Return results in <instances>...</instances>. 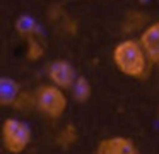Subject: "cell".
Returning a JSON list of instances; mask_svg holds the SVG:
<instances>
[{
    "instance_id": "cell-1",
    "label": "cell",
    "mask_w": 159,
    "mask_h": 154,
    "mask_svg": "<svg viewBox=\"0 0 159 154\" xmlns=\"http://www.w3.org/2000/svg\"><path fill=\"white\" fill-rule=\"evenodd\" d=\"M111 60L120 74L130 79H144L151 67L139 38H123L118 41L111 51Z\"/></svg>"
},
{
    "instance_id": "cell-2",
    "label": "cell",
    "mask_w": 159,
    "mask_h": 154,
    "mask_svg": "<svg viewBox=\"0 0 159 154\" xmlns=\"http://www.w3.org/2000/svg\"><path fill=\"white\" fill-rule=\"evenodd\" d=\"M36 110L41 115H45L50 120H58L65 115L69 98L65 94V89L58 86L46 82L36 87Z\"/></svg>"
},
{
    "instance_id": "cell-3",
    "label": "cell",
    "mask_w": 159,
    "mask_h": 154,
    "mask_svg": "<svg viewBox=\"0 0 159 154\" xmlns=\"http://www.w3.org/2000/svg\"><path fill=\"white\" fill-rule=\"evenodd\" d=\"M33 140V130L24 120L9 116L2 123V144L9 154H22Z\"/></svg>"
},
{
    "instance_id": "cell-4",
    "label": "cell",
    "mask_w": 159,
    "mask_h": 154,
    "mask_svg": "<svg viewBox=\"0 0 159 154\" xmlns=\"http://www.w3.org/2000/svg\"><path fill=\"white\" fill-rule=\"evenodd\" d=\"M46 75H48V82L65 89V91L67 89H72L74 82L79 77L75 68H74V65L69 60H63V58L53 60L48 65V68H46Z\"/></svg>"
},
{
    "instance_id": "cell-5",
    "label": "cell",
    "mask_w": 159,
    "mask_h": 154,
    "mask_svg": "<svg viewBox=\"0 0 159 154\" xmlns=\"http://www.w3.org/2000/svg\"><path fill=\"white\" fill-rule=\"evenodd\" d=\"M94 152L96 154H140L137 144L130 137H125V135H111L99 140Z\"/></svg>"
},
{
    "instance_id": "cell-6",
    "label": "cell",
    "mask_w": 159,
    "mask_h": 154,
    "mask_svg": "<svg viewBox=\"0 0 159 154\" xmlns=\"http://www.w3.org/2000/svg\"><path fill=\"white\" fill-rule=\"evenodd\" d=\"M142 48L152 67H159V21L149 22L139 34Z\"/></svg>"
},
{
    "instance_id": "cell-7",
    "label": "cell",
    "mask_w": 159,
    "mask_h": 154,
    "mask_svg": "<svg viewBox=\"0 0 159 154\" xmlns=\"http://www.w3.org/2000/svg\"><path fill=\"white\" fill-rule=\"evenodd\" d=\"M22 89L19 87L17 81L12 77L0 79V105L2 106H14Z\"/></svg>"
},
{
    "instance_id": "cell-8",
    "label": "cell",
    "mask_w": 159,
    "mask_h": 154,
    "mask_svg": "<svg viewBox=\"0 0 159 154\" xmlns=\"http://www.w3.org/2000/svg\"><path fill=\"white\" fill-rule=\"evenodd\" d=\"M77 139H79V130H77V127L74 123H67L65 127H62L58 130L55 140H57V146L58 147L69 149V147H72L77 142Z\"/></svg>"
},
{
    "instance_id": "cell-9",
    "label": "cell",
    "mask_w": 159,
    "mask_h": 154,
    "mask_svg": "<svg viewBox=\"0 0 159 154\" xmlns=\"http://www.w3.org/2000/svg\"><path fill=\"white\" fill-rule=\"evenodd\" d=\"M70 92H72V98L75 99L77 103H86V101H89L91 94H93V86H91V82L87 77L79 75L77 81L74 82Z\"/></svg>"
},
{
    "instance_id": "cell-10",
    "label": "cell",
    "mask_w": 159,
    "mask_h": 154,
    "mask_svg": "<svg viewBox=\"0 0 159 154\" xmlns=\"http://www.w3.org/2000/svg\"><path fill=\"white\" fill-rule=\"evenodd\" d=\"M16 31H17L24 40H29V38H34L39 34L38 24H36V21L33 19L31 16L17 17V21H16Z\"/></svg>"
},
{
    "instance_id": "cell-11",
    "label": "cell",
    "mask_w": 159,
    "mask_h": 154,
    "mask_svg": "<svg viewBox=\"0 0 159 154\" xmlns=\"http://www.w3.org/2000/svg\"><path fill=\"white\" fill-rule=\"evenodd\" d=\"M147 24L149 22L144 12H128L121 22V29L125 33H134V31H142Z\"/></svg>"
},
{
    "instance_id": "cell-12",
    "label": "cell",
    "mask_w": 159,
    "mask_h": 154,
    "mask_svg": "<svg viewBox=\"0 0 159 154\" xmlns=\"http://www.w3.org/2000/svg\"><path fill=\"white\" fill-rule=\"evenodd\" d=\"M43 55H45V48H43V44L39 43L38 36L26 40V57H28L29 60L36 62V60H39Z\"/></svg>"
},
{
    "instance_id": "cell-13",
    "label": "cell",
    "mask_w": 159,
    "mask_h": 154,
    "mask_svg": "<svg viewBox=\"0 0 159 154\" xmlns=\"http://www.w3.org/2000/svg\"><path fill=\"white\" fill-rule=\"evenodd\" d=\"M14 108L19 111H28V110L36 108V92H29V91H21L17 101L14 103Z\"/></svg>"
},
{
    "instance_id": "cell-14",
    "label": "cell",
    "mask_w": 159,
    "mask_h": 154,
    "mask_svg": "<svg viewBox=\"0 0 159 154\" xmlns=\"http://www.w3.org/2000/svg\"><path fill=\"white\" fill-rule=\"evenodd\" d=\"M93 154H96V152H93Z\"/></svg>"
}]
</instances>
